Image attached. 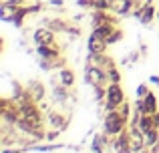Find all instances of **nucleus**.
Returning <instances> with one entry per match:
<instances>
[{
    "instance_id": "nucleus-1",
    "label": "nucleus",
    "mask_w": 159,
    "mask_h": 153,
    "mask_svg": "<svg viewBox=\"0 0 159 153\" xmlns=\"http://www.w3.org/2000/svg\"><path fill=\"white\" fill-rule=\"evenodd\" d=\"M127 127H129V119L123 117L119 109H115V111H105V119H103V131H105L107 135L115 137V135L123 133Z\"/></svg>"
},
{
    "instance_id": "nucleus-2",
    "label": "nucleus",
    "mask_w": 159,
    "mask_h": 153,
    "mask_svg": "<svg viewBox=\"0 0 159 153\" xmlns=\"http://www.w3.org/2000/svg\"><path fill=\"white\" fill-rule=\"evenodd\" d=\"M125 103V93L121 89V83H109L105 95V111H115Z\"/></svg>"
},
{
    "instance_id": "nucleus-3",
    "label": "nucleus",
    "mask_w": 159,
    "mask_h": 153,
    "mask_svg": "<svg viewBox=\"0 0 159 153\" xmlns=\"http://www.w3.org/2000/svg\"><path fill=\"white\" fill-rule=\"evenodd\" d=\"M85 81L91 87H107L111 83L107 71L103 67H99V65H87L85 67Z\"/></svg>"
},
{
    "instance_id": "nucleus-4",
    "label": "nucleus",
    "mask_w": 159,
    "mask_h": 153,
    "mask_svg": "<svg viewBox=\"0 0 159 153\" xmlns=\"http://www.w3.org/2000/svg\"><path fill=\"white\" fill-rule=\"evenodd\" d=\"M135 109L141 111L143 115H155L157 111H159L155 93H153V91H149V93L145 95L143 99H137V101H135Z\"/></svg>"
},
{
    "instance_id": "nucleus-5",
    "label": "nucleus",
    "mask_w": 159,
    "mask_h": 153,
    "mask_svg": "<svg viewBox=\"0 0 159 153\" xmlns=\"http://www.w3.org/2000/svg\"><path fill=\"white\" fill-rule=\"evenodd\" d=\"M107 38L105 36H101L97 30H93L89 34V38H87V48H89V55H105L107 51Z\"/></svg>"
},
{
    "instance_id": "nucleus-6",
    "label": "nucleus",
    "mask_w": 159,
    "mask_h": 153,
    "mask_svg": "<svg viewBox=\"0 0 159 153\" xmlns=\"http://www.w3.org/2000/svg\"><path fill=\"white\" fill-rule=\"evenodd\" d=\"M133 16H135V18L139 20L141 24H151L153 18L157 16V10H155V6L149 2V4H143V6H135Z\"/></svg>"
},
{
    "instance_id": "nucleus-7",
    "label": "nucleus",
    "mask_w": 159,
    "mask_h": 153,
    "mask_svg": "<svg viewBox=\"0 0 159 153\" xmlns=\"http://www.w3.org/2000/svg\"><path fill=\"white\" fill-rule=\"evenodd\" d=\"M54 34H57V32L43 24L40 28H36V30L32 32V43H34L36 47H43V44H57L54 43Z\"/></svg>"
},
{
    "instance_id": "nucleus-8",
    "label": "nucleus",
    "mask_w": 159,
    "mask_h": 153,
    "mask_svg": "<svg viewBox=\"0 0 159 153\" xmlns=\"http://www.w3.org/2000/svg\"><path fill=\"white\" fill-rule=\"evenodd\" d=\"M127 133H129V141H131L133 153L139 151V149H143V147H145V137H143V131H141V127H139V125H133V123H129Z\"/></svg>"
},
{
    "instance_id": "nucleus-9",
    "label": "nucleus",
    "mask_w": 159,
    "mask_h": 153,
    "mask_svg": "<svg viewBox=\"0 0 159 153\" xmlns=\"http://www.w3.org/2000/svg\"><path fill=\"white\" fill-rule=\"evenodd\" d=\"M111 147H113V151H115V153H133V147H131V141H129L127 129H125L123 133H119V135L113 137Z\"/></svg>"
},
{
    "instance_id": "nucleus-10",
    "label": "nucleus",
    "mask_w": 159,
    "mask_h": 153,
    "mask_svg": "<svg viewBox=\"0 0 159 153\" xmlns=\"http://www.w3.org/2000/svg\"><path fill=\"white\" fill-rule=\"evenodd\" d=\"M111 4V12L117 16H127L133 12V6H137L135 0H109Z\"/></svg>"
},
{
    "instance_id": "nucleus-11",
    "label": "nucleus",
    "mask_w": 159,
    "mask_h": 153,
    "mask_svg": "<svg viewBox=\"0 0 159 153\" xmlns=\"http://www.w3.org/2000/svg\"><path fill=\"white\" fill-rule=\"evenodd\" d=\"M111 143H113L111 135H107L105 131L97 133L91 141V153H105V147H111Z\"/></svg>"
},
{
    "instance_id": "nucleus-12",
    "label": "nucleus",
    "mask_w": 159,
    "mask_h": 153,
    "mask_svg": "<svg viewBox=\"0 0 159 153\" xmlns=\"http://www.w3.org/2000/svg\"><path fill=\"white\" fill-rule=\"evenodd\" d=\"M47 123H48V127L51 129H57V131H65L66 129V125H69V121H66V117L62 113H57V111H48V115H47Z\"/></svg>"
},
{
    "instance_id": "nucleus-13",
    "label": "nucleus",
    "mask_w": 159,
    "mask_h": 153,
    "mask_svg": "<svg viewBox=\"0 0 159 153\" xmlns=\"http://www.w3.org/2000/svg\"><path fill=\"white\" fill-rule=\"evenodd\" d=\"M36 55L44 61H57L61 59V48L57 44H43V47H36Z\"/></svg>"
},
{
    "instance_id": "nucleus-14",
    "label": "nucleus",
    "mask_w": 159,
    "mask_h": 153,
    "mask_svg": "<svg viewBox=\"0 0 159 153\" xmlns=\"http://www.w3.org/2000/svg\"><path fill=\"white\" fill-rule=\"evenodd\" d=\"M26 93L32 97V101H34V103H40L44 99V95H47V87H44L40 81H28Z\"/></svg>"
},
{
    "instance_id": "nucleus-15",
    "label": "nucleus",
    "mask_w": 159,
    "mask_h": 153,
    "mask_svg": "<svg viewBox=\"0 0 159 153\" xmlns=\"http://www.w3.org/2000/svg\"><path fill=\"white\" fill-rule=\"evenodd\" d=\"M52 99L57 105H65L69 101V87H65L62 83H57L52 87Z\"/></svg>"
},
{
    "instance_id": "nucleus-16",
    "label": "nucleus",
    "mask_w": 159,
    "mask_h": 153,
    "mask_svg": "<svg viewBox=\"0 0 159 153\" xmlns=\"http://www.w3.org/2000/svg\"><path fill=\"white\" fill-rule=\"evenodd\" d=\"M62 147H69L65 143H52L48 141L47 145H39V143H32V145L26 147V151H36V153H47V151H54V149H62Z\"/></svg>"
},
{
    "instance_id": "nucleus-17",
    "label": "nucleus",
    "mask_w": 159,
    "mask_h": 153,
    "mask_svg": "<svg viewBox=\"0 0 159 153\" xmlns=\"http://www.w3.org/2000/svg\"><path fill=\"white\" fill-rule=\"evenodd\" d=\"M75 81H77V77H75V73L70 71V69H66V67H62L61 71H58V83H62L65 87H73L75 85Z\"/></svg>"
},
{
    "instance_id": "nucleus-18",
    "label": "nucleus",
    "mask_w": 159,
    "mask_h": 153,
    "mask_svg": "<svg viewBox=\"0 0 159 153\" xmlns=\"http://www.w3.org/2000/svg\"><path fill=\"white\" fill-rule=\"evenodd\" d=\"M143 137H145V147L151 149V147L157 143V139H159V127H153V129L143 131Z\"/></svg>"
},
{
    "instance_id": "nucleus-19",
    "label": "nucleus",
    "mask_w": 159,
    "mask_h": 153,
    "mask_svg": "<svg viewBox=\"0 0 159 153\" xmlns=\"http://www.w3.org/2000/svg\"><path fill=\"white\" fill-rule=\"evenodd\" d=\"M121 38H123V30L117 26V28H115V32H113V34L107 38V44H115V43H119Z\"/></svg>"
},
{
    "instance_id": "nucleus-20",
    "label": "nucleus",
    "mask_w": 159,
    "mask_h": 153,
    "mask_svg": "<svg viewBox=\"0 0 159 153\" xmlns=\"http://www.w3.org/2000/svg\"><path fill=\"white\" fill-rule=\"evenodd\" d=\"M93 8L95 10H111L109 0H93Z\"/></svg>"
},
{
    "instance_id": "nucleus-21",
    "label": "nucleus",
    "mask_w": 159,
    "mask_h": 153,
    "mask_svg": "<svg viewBox=\"0 0 159 153\" xmlns=\"http://www.w3.org/2000/svg\"><path fill=\"white\" fill-rule=\"evenodd\" d=\"M147 93H149V87L145 85V83H141V85L137 87V91H135L137 99H143V97H145V95H147Z\"/></svg>"
},
{
    "instance_id": "nucleus-22",
    "label": "nucleus",
    "mask_w": 159,
    "mask_h": 153,
    "mask_svg": "<svg viewBox=\"0 0 159 153\" xmlns=\"http://www.w3.org/2000/svg\"><path fill=\"white\" fill-rule=\"evenodd\" d=\"M119 111H121V115H123V117L131 119V107H129V103H123V105L119 107Z\"/></svg>"
},
{
    "instance_id": "nucleus-23",
    "label": "nucleus",
    "mask_w": 159,
    "mask_h": 153,
    "mask_svg": "<svg viewBox=\"0 0 159 153\" xmlns=\"http://www.w3.org/2000/svg\"><path fill=\"white\" fill-rule=\"evenodd\" d=\"M4 4H8L12 8H20V6H24V0H4Z\"/></svg>"
},
{
    "instance_id": "nucleus-24",
    "label": "nucleus",
    "mask_w": 159,
    "mask_h": 153,
    "mask_svg": "<svg viewBox=\"0 0 159 153\" xmlns=\"http://www.w3.org/2000/svg\"><path fill=\"white\" fill-rule=\"evenodd\" d=\"M75 2L83 8H93V0H75Z\"/></svg>"
},
{
    "instance_id": "nucleus-25",
    "label": "nucleus",
    "mask_w": 159,
    "mask_h": 153,
    "mask_svg": "<svg viewBox=\"0 0 159 153\" xmlns=\"http://www.w3.org/2000/svg\"><path fill=\"white\" fill-rule=\"evenodd\" d=\"M58 133H61V131H57V129H52V131H51V133H47V137H44V139H47V141H54V139H57V137H58Z\"/></svg>"
},
{
    "instance_id": "nucleus-26",
    "label": "nucleus",
    "mask_w": 159,
    "mask_h": 153,
    "mask_svg": "<svg viewBox=\"0 0 159 153\" xmlns=\"http://www.w3.org/2000/svg\"><path fill=\"white\" fill-rule=\"evenodd\" d=\"M149 83H151V85H159V77L157 75H151V77H149Z\"/></svg>"
},
{
    "instance_id": "nucleus-27",
    "label": "nucleus",
    "mask_w": 159,
    "mask_h": 153,
    "mask_svg": "<svg viewBox=\"0 0 159 153\" xmlns=\"http://www.w3.org/2000/svg\"><path fill=\"white\" fill-rule=\"evenodd\" d=\"M48 4H51V6H62V0H48Z\"/></svg>"
},
{
    "instance_id": "nucleus-28",
    "label": "nucleus",
    "mask_w": 159,
    "mask_h": 153,
    "mask_svg": "<svg viewBox=\"0 0 159 153\" xmlns=\"http://www.w3.org/2000/svg\"><path fill=\"white\" fill-rule=\"evenodd\" d=\"M153 119H155V125L159 127V111H157V113H155V115H153Z\"/></svg>"
},
{
    "instance_id": "nucleus-29",
    "label": "nucleus",
    "mask_w": 159,
    "mask_h": 153,
    "mask_svg": "<svg viewBox=\"0 0 159 153\" xmlns=\"http://www.w3.org/2000/svg\"><path fill=\"white\" fill-rule=\"evenodd\" d=\"M20 153H26V151H20Z\"/></svg>"
}]
</instances>
